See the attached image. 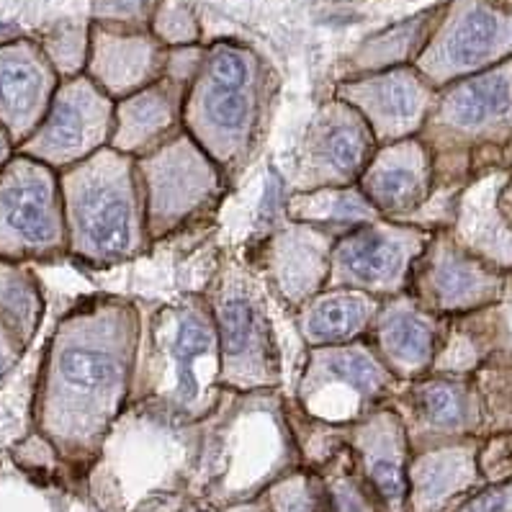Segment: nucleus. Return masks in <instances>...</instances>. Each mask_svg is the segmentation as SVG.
<instances>
[{
  "label": "nucleus",
  "instance_id": "nucleus-4",
  "mask_svg": "<svg viewBox=\"0 0 512 512\" xmlns=\"http://www.w3.org/2000/svg\"><path fill=\"white\" fill-rule=\"evenodd\" d=\"M266 98V70L253 49L211 44L183 98V132L227 175L258 142Z\"/></svg>",
  "mask_w": 512,
  "mask_h": 512
},
{
  "label": "nucleus",
  "instance_id": "nucleus-9",
  "mask_svg": "<svg viewBox=\"0 0 512 512\" xmlns=\"http://www.w3.org/2000/svg\"><path fill=\"white\" fill-rule=\"evenodd\" d=\"M399 384L371 343H343L309 348L299 381V410L314 422L348 428L384 407Z\"/></svg>",
  "mask_w": 512,
  "mask_h": 512
},
{
  "label": "nucleus",
  "instance_id": "nucleus-8",
  "mask_svg": "<svg viewBox=\"0 0 512 512\" xmlns=\"http://www.w3.org/2000/svg\"><path fill=\"white\" fill-rule=\"evenodd\" d=\"M134 163L150 240H160L199 219L224 191V170L188 132H178L147 155L134 157Z\"/></svg>",
  "mask_w": 512,
  "mask_h": 512
},
{
  "label": "nucleus",
  "instance_id": "nucleus-22",
  "mask_svg": "<svg viewBox=\"0 0 512 512\" xmlns=\"http://www.w3.org/2000/svg\"><path fill=\"white\" fill-rule=\"evenodd\" d=\"M186 85L163 75L157 83L114 106V132L109 147L129 157H142L183 132V98Z\"/></svg>",
  "mask_w": 512,
  "mask_h": 512
},
{
  "label": "nucleus",
  "instance_id": "nucleus-23",
  "mask_svg": "<svg viewBox=\"0 0 512 512\" xmlns=\"http://www.w3.org/2000/svg\"><path fill=\"white\" fill-rule=\"evenodd\" d=\"M512 111V65H497L453 83L435 106L433 124L456 132H482Z\"/></svg>",
  "mask_w": 512,
  "mask_h": 512
},
{
  "label": "nucleus",
  "instance_id": "nucleus-20",
  "mask_svg": "<svg viewBox=\"0 0 512 512\" xmlns=\"http://www.w3.org/2000/svg\"><path fill=\"white\" fill-rule=\"evenodd\" d=\"M410 286L415 302L435 312H464L484 304L494 294V278L476 260L451 242L428 240L412 268Z\"/></svg>",
  "mask_w": 512,
  "mask_h": 512
},
{
  "label": "nucleus",
  "instance_id": "nucleus-28",
  "mask_svg": "<svg viewBox=\"0 0 512 512\" xmlns=\"http://www.w3.org/2000/svg\"><path fill=\"white\" fill-rule=\"evenodd\" d=\"M407 410L412 412V422H404V430L422 428L428 433H456L471 422V402L464 386L446 379H422L404 394Z\"/></svg>",
  "mask_w": 512,
  "mask_h": 512
},
{
  "label": "nucleus",
  "instance_id": "nucleus-10",
  "mask_svg": "<svg viewBox=\"0 0 512 512\" xmlns=\"http://www.w3.org/2000/svg\"><path fill=\"white\" fill-rule=\"evenodd\" d=\"M510 52L512 0H451L415 67L430 85H446L497 65Z\"/></svg>",
  "mask_w": 512,
  "mask_h": 512
},
{
  "label": "nucleus",
  "instance_id": "nucleus-37",
  "mask_svg": "<svg viewBox=\"0 0 512 512\" xmlns=\"http://www.w3.org/2000/svg\"><path fill=\"white\" fill-rule=\"evenodd\" d=\"M13 155H16V145H13V139L6 132V127L0 124V165H6Z\"/></svg>",
  "mask_w": 512,
  "mask_h": 512
},
{
  "label": "nucleus",
  "instance_id": "nucleus-21",
  "mask_svg": "<svg viewBox=\"0 0 512 512\" xmlns=\"http://www.w3.org/2000/svg\"><path fill=\"white\" fill-rule=\"evenodd\" d=\"M371 332V348L397 381L417 379L433 366L438 353V327L433 314L412 296L399 294L384 299Z\"/></svg>",
  "mask_w": 512,
  "mask_h": 512
},
{
  "label": "nucleus",
  "instance_id": "nucleus-2",
  "mask_svg": "<svg viewBox=\"0 0 512 512\" xmlns=\"http://www.w3.org/2000/svg\"><path fill=\"white\" fill-rule=\"evenodd\" d=\"M268 394H240L217 428L196 443L188 492L206 505L224 510L255 500L302 464L294 428L268 404Z\"/></svg>",
  "mask_w": 512,
  "mask_h": 512
},
{
  "label": "nucleus",
  "instance_id": "nucleus-35",
  "mask_svg": "<svg viewBox=\"0 0 512 512\" xmlns=\"http://www.w3.org/2000/svg\"><path fill=\"white\" fill-rule=\"evenodd\" d=\"M29 345L21 340V335L13 330L11 322L6 317H0V389L6 384L8 376L13 374V368L19 366Z\"/></svg>",
  "mask_w": 512,
  "mask_h": 512
},
{
  "label": "nucleus",
  "instance_id": "nucleus-26",
  "mask_svg": "<svg viewBox=\"0 0 512 512\" xmlns=\"http://www.w3.org/2000/svg\"><path fill=\"white\" fill-rule=\"evenodd\" d=\"M286 219L322 227L327 232H348L361 224L376 222L379 211L368 204L363 191L356 186H327L299 191L289 196L286 204Z\"/></svg>",
  "mask_w": 512,
  "mask_h": 512
},
{
  "label": "nucleus",
  "instance_id": "nucleus-18",
  "mask_svg": "<svg viewBox=\"0 0 512 512\" xmlns=\"http://www.w3.org/2000/svg\"><path fill=\"white\" fill-rule=\"evenodd\" d=\"M335 237V232L314 224L289 222L266 240L260 250V268L286 304L302 307L325 289Z\"/></svg>",
  "mask_w": 512,
  "mask_h": 512
},
{
  "label": "nucleus",
  "instance_id": "nucleus-13",
  "mask_svg": "<svg viewBox=\"0 0 512 512\" xmlns=\"http://www.w3.org/2000/svg\"><path fill=\"white\" fill-rule=\"evenodd\" d=\"M379 150L366 119L350 103L332 98L309 124L299 160V188L356 186Z\"/></svg>",
  "mask_w": 512,
  "mask_h": 512
},
{
  "label": "nucleus",
  "instance_id": "nucleus-38",
  "mask_svg": "<svg viewBox=\"0 0 512 512\" xmlns=\"http://www.w3.org/2000/svg\"><path fill=\"white\" fill-rule=\"evenodd\" d=\"M181 512H217V510H209V507H199V505H191V502H188Z\"/></svg>",
  "mask_w": 512,
  "mask_h": 512
},
{
  "label": "nucleus",
  "instance_id": "nucleus-25",
  "mask_svg": "<svg viewBox=\"0 0 512 512\" xmlns=\"http://www.w3.org/2000/svg\"><path fill=\"white\" fill-rule=\"evenodd\" d=\"M440 13H443V6L428 8V11L412 16V19L399 21V24L379 31L374 37L363 39L356 52L350 55V60L345 62L348 75H343V78L379 73V70H392V67L402 65H415L417 55L428 44L430 34H433L435 24H438Z\"/></svg>",
  "mask_w": 512,
  "mask_h": 512
},
{
  "label": "nucleus",
  "instance_id": "nucleus-31",
  "mask_svg": "<svg viewBox=\"0 0 512 512\" xmlns=\"http://www.w3.org/2000/svg\"><path fill=\"white\" fill-rule=\"evenodd\" d=\"M39 47L62 80L83 75L91 47V26L83 21H60L39 39Z\"/></svg>",
  "mask_w": 512,
  "mask_h": 512
},
{
  "label": "nucleus",
  "instance_id": "nucleus-17",
  "mask_svg": "<svg viewBox=\"0 0 512 512\" xmlns=\"http://www.w3.org/2000/svg\"><path fill=\"white\" fill-rule=\"evenodd\" d=\"M430 181L433 160L428 142L420 137H404L379 145L358 178V188L381 219L404 222L428 201Z\"/></svg>",
  "mask_w": 512,
  "mask_h": 512
},
{
  "label": "nucleus",
  "instance_id": "nucleus-14",
  "mask_svg": "<svg viewBox=\"0 0 512 512\" xmlns=\"http://www.w3.org/2000/svg\"><path fill=\"white\" fill-rule=\"evenodd\" d=\"M335 98L350 103L366 119L379 145H389L417 137L425 129L433 109V85L417 73L415 65H402L343 78Z\"/></svg>",
  "mask_w": 512,
  "mask_h": 512
},
{
  "label": "nucleus",
  "instance_id": "nucleus-1",
  "mask_svg": "<svg viewBox=\"0 0 512 512\" xmlns=\"http://www.w3.org/2000/svg\"><path fill=\"white\" fill-rule=\"evenodd\" d=\"M139 314L124 299H93L57 322L44 348L31 402L34 430L55 446L70 474L96 466L132 394Z\"/></svg>",
  "mask_w": 512,
  "mask_h": 512
},
{
  "label": "nucleus",
  "instance_id": "nucleus-5",
  "mask_svg": "<svg viewBox=\"0 0 512 512\" xmlns=\"http://www.w3.org/2000/svg\"><path fill=\"white\" fill-rule=\"evenodd\" d=\"M219 345V386L235 394L273 392L281 384V348L258 278L227 266L206 296Z\"/></svg>",
  "mask_w": 512,
  "mask_h": 512
},
{
  "label": "nucleus",
  "instance_id": "nucleus-11",
  "mask_svg": "<svg viewBox=\"0 0 512 512\" xmlns=\"http://www.w3.org/2000/svg\"><path fill=\"white\" fill-rule=\"evenodd\" d=\"M428 232L415 222L376 219L335 237L325 289H356L392 299L410 289L415 260L428 245Z\"/></svg>",
  "mask_w": 512,
  "mask_h": 512
},
{
  "label": "nucleus",
  "instance_id": "nucleus-7",
  "mask_svg": "<svg viewBox=\"0 0 512 512\" xmlns=\"http://www.w3.org/2000/svg\"><path fill=\"white\" fill-rule=\"evenodd\" d=\"M67 255L60 173L29 155L0 165V258L49 263Z\"/></svg>",
  "mask_w": 512,
  "mask_h": 512
},
{
  "label": "nucleus",
  "instance_id": "nucleus-39",
  "mask_svg": "<svg viewBox=\"0 0 512 512\" xmlns=\"http://www.w3.org/2000/svg\"><path fill=\"white\" fill-rule=\"evenodd\" d=\"M70 512H103V510H93V507H88V510H75V502L70 505Z\"/></svg>",
  "mask_w": 512,
  "mask_h": 512
},
{
  "label": "nucleus",
  "instance_id": "nucleus-34",
  "mask_svg": "<svg viewBox=\"0 0 512 512\" xmlns=\"http://www.w3.org/2000/svg\"><path fill=\"white\" fill-rule=\"evenodd\" d=\"M286 181L284 175H278L276 168H271V178L266 183V191H263V199H260V211L258 222L263 227H273L281 217H286Z\"/></svg>",
  "mask_w": 512,
  "mask_h": 512
},
{
  "label": "nucleus",
  "instance_id": "nucleus-32",
  "mask_svg": "<svg viewBox=\"0 0 512 512\" xmlns=\"http://www.w3.org/2000/svg\"><path fill=\"white\" fill-rule=\"evenodd\" d=\"M150 31L168 49L199 42V24L183 0H160L152 13Z\"/></svg>",
  "mask_w": 512,
  "mask_h": 512
},
{
  "label": "nucleus",
  "instance_id": "nucleus-33",
  "mask_svg": "<svg viewBox=\"0 0 512 512\" xmlns=\"http://www.w3.org/2000/svg\"><path fill=\"white\" fill-rule=\"evenodd\" d=\"M160 0H93L96 21L124 26H147L150 29L152 13Z\"/></svg>",
  "mask_w": 512,
  "mask_h": 512
},
{
  "label": "nucleus",
  "instance_id": "nucleus-3",
  "mask_svg": "<svg viewBox=\"0 0 512 512\" xmlns=\"http://www.w3.org/2000/svg\"><path fill=\"white\" fill-rule=\"evenodd\" d=\"M67 255L91 266L137 258L147 237L145 199L134 157L103 147L60 170Z\"/></svg>",
  "mask_w": 512,
  "mask_h": 512
},
{
  "label": "nucleus",
  "instance_id": "nucleus-29",
  "mask_svg": "<svg viewBox=\"0 0 512 512\" xmlns=\"http://www.w3.org/2000/svg\"><path fill=\"white\" fill-rule=\"evenodd\" d=\"M0 317L11 322L26 345L37 338L44 317V296L29 263L0 258Z\"/></svg>",
  "mask_w": 512,
  "mask_h": 512
},
{
  "label": "nucleus",
  "instance_id": "nucleus-12",
  "mask_svg": "<svg viewBox=\"0 0 512 512\" xmlns=\"http://www.w3.org/2000/svg\"><path fill=\"white\" fill-rule=\"evenodd\" d=\"M114 106V98L106 96L85 73L60 80L47 116L34 134L16 147V152L34 157L60 173L109 147L114 132Z\"/></svg>",
  "mask_w": 512,
  "mask_h": 512
},
{
  "label": "nucleus",
  "instance_id": "nucleus-19",
  "mask_svg": "<svg viewBox=\"0 0 512 512\" xmlns=\"http://www.w3.org/2000/svg\"><path fill=\"white\" fill-rule=\"evenodd\" d=\"M345 443L358 469L379 497L384 512H407V464L410 438L394 407H379L345 428Z\"/></svg>",
  "mask_w": 512,
  "mask_h": 512
},
{
  "label": "nucleus",
  "instance_id": "nucleus-24",
  "mask_svg": "<svg viewBox=\"0 0 512 512\" xmlns=\"http://www.w3.org/2000/svg\"><path fill=\"white\" fill-rule=\"evenodd\" d=\"M384 299L356 289H322L299 307V330L309 348L356 343L371 332Z\"/></svg>",
  "mask_w": 512,
  "mask_h": 512
},
{
  "label": "nucleus",
  "instance_id": "nucleus-16",
  "mask_svg": "<svg viewBox=\"0 0 512 512\" xmlns=\"http://www.w3.org/2000/svg\"><path fill=\"white\" fill-rule=\"evenodd\" d=\"M60 80L37 39L0 42V124L13 145L26 142L42 124Z\"/></svg>",
  "mask_w": 512,
  "mask_h": 512
},
{
  "label": "nucleus",
  "instance_id": "nucleus-6",
  "mask_svg": "<svg viewBox=\"0 0 512 512\" xmlns=\"http://www.w3.org/2000/svg\"><path fill=\"white\" fill-rule=\"evenodd\" d=\"M155 356L163 368V389L157 392V412L168 420L191 425L204 420L219 404L217 389L201 379V368L219 376L217 327L206 299H183L165 304L152 320ZM222 392V389H219Z\"/></svg>",
  "mask_w": 512,
  "mask_h": 512
},
{
  "label": "nucleus",
  "instance_id": "nucleus-30",
  "mask_svg": "<svg viewBox=\"0 0 512 512\" xmlns=\"http://www.w3.org/2000/svg\"><path fill=\"white\" fill-rule=\"evenodd\" d=\"M0 512H70L65 484L0 458Z\"/></svg>",
  "mask_w": 512,
  "mask_h": 512
},
{
  "label": "nucleus",
  "instance_id": "nucleus-15",
  "mask_svg": "<svg viewBox=\"0 0 512 512\" xmlns=\"http://www.w3.org/2000/svg\"><path fill=\"white\" fill-rule=\"evenodd\" d=\"M168 47L147 26L96 21L85 75L114 101L142 91L165 75Z\"/></svg>",
  "mask_w": 512,
  "mask_h": 512
},
{
  "label": "nucleus",
  "instance_id": "nucleus-36",
  "mask_svg": "<svg viewBox=\"0 0 512 512\" xmlns=\"http://www.w3.org/2000/svg\"><path fill=\"white\" fill-rule=\"evenodd\" d=\"M458 512H512V487H497L466 502Z\"/></svg>",
  "mask_w": 512,
  "mask_h": 512
},
{
  "label": "nucleus",
  "instance_id": "nucleus-27",
  "mask_svg": "<svg viewBox=\"0 0 512 512\" xmlns=\"http://www.w3.org/2000/svg\"><path fill=\"white\" fill-rule=\"evenodd\" d=\"M471 458L461 448L420 453L407 464V512H435L469 482Z\"/></svg>",
  "mask_w": 512,
  "mask_h": 512
}]
</instances>
